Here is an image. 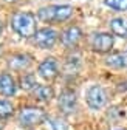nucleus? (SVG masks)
<instances>
[{
	"label": "nucleus",
	"mask_w": 127,
	"mask_h": 130,
	"mask_svg": "<svg viewBox=\"0 0 127 130\" xmlns=\"http://www.w3.org/2000/svg\"><path fill=\"white\" fill-rule=\"evenodd\" d=\"M11 25L22 37H31L36 34V19L31 12H17L12 17Z\"/></svg>",
	"instance_id": "1"
},
{
	"label": "nucleus",
	"mask_w": 127,
	"mask_h": 130,
	"mask_svg": "<svg viewBox=\"0 0 127 130\" xmlns=\"http://www.w3.org/2000/svg\"><path fill=\"white\" fill-rule=\"evenodd\" d=\"M37 14H39V19L43 22H64L71 17L73 8L68 5L46 6V8H40Z\"/></svg>",
	"instance_id": "2"
},
{
	"label": "nucleus",
	"mask_w": 127,
	"mask_h": 130,
	"mask_svg": "<svg viewBox=\"0 0 127 130\" xmlns=\"http://www.w3.org/2000/svg\"><path fill=\"white\" fill-rule=\"evenodd\" d=\"M45 113L42 108H37V107H25L20 115H19V121L22 125L25 127H33V125H37L40 122L45 121Z\"/></svg>",
	"instance_id": "3"
},
{
	"label": "nucleus",
	"mask_w": 127,
	"mask_h": 130,
	"mask_svg": "<svg viewBox=\"0 0 127 130\" xmlns=\"http://www.w3.org/2000/svg\"><path fill=\"white\" fill-rule=\"evenodd\" d=\"M107 102V96L105 91L98 87V85H93L87 90V104L93 108V110H99L105 105Z\"/></svg>",
	"instance_id": "4"
},
{
	"label": "nucleus",
	"mask_w": 127,
	"mask_h": 130,
	"mask_svg": "<svg viewBox=\"0 0 127 130\" xmlns=\"http://www.w3.org/2000/svg\"><path fill=\"white\" fill-rule=\"evenodd\" d=\"M57 40V32L51 28H43L36 31L34 34V43L40 48H51Z\"/></svg>",
	"instance_id": "5"
},
{
	"label": "nucleus",
	"mask_w": 127,
	"mask_h": 130,
	"mask_svg": "<svg viewBox=\"0 0 127 130\" xmlns=\"http://www.w3.org/2000/svg\"><path fill=\"white\" fill-rule=\"evenodd\" d=\"M76 102H77L76 93L71 91V90H64V91L60 93V96H59V101H57L59 108H60L64 113H71V111H74Z\"/></svg>",
	"instance_id": "6"
},
{
	"label": "nucleus",
	"mask_w": 127,
	"mask_h": 130,
	"mask_svg": "<svg viewBox=\"0 0 127 130\" xmlns=\"http://www.w3.org/2000/svg\"><path fill=\"white\" fill-rule=\"evenodd\" d=\"M113 46V37L107 32H99L93 37V50L98 53H107Z\"/></svg>",
	"instance_id": "7"
},
{
	"label": "nucleus",
	"mask_w": 127,
	"mask_h": 130,
	"mask_svg": "<svg viewBox=\"0 0 127 130\" xmlns=\"http://www.w3.org/2000/svg\"><path fill=\"white\" fill-rule=\"evenodd\" d=\"M39 74L46 79V80H51L56 77L57 74V62L56 59L53 57H48V59H45L40 65H39Z\"/></svg>",
	"instance_id": "8"
},
{
	"label": "nucleus",
	"mask_w": 127,
	"mask_h": 130,
	"mask_svg": "<svg viewBox=\"0 0 127 130\" xmlns=\"http://www.w3.org/2000/svg\"><path fill=\"white\" fill-rule=\"evenodd\" d=\"M79 39H81V29L77 26L68 28L67 31H64V34H62V43L65 46H74L79 42Z\"/></svg>",
	"instance_id": "9"
},
{
	"label": "nucleus",
	"mask_w": 127,
	"mask_h": 130,
	"mask_svg": "<svg viewBox=\"0 0 127 130\" xmlns=\"http://www.w3.org/2000/svg\"><path fill=\"white\" fill-rule=\"evenodd\" d=\"M0 93L5 96H14L15 94V84L9 74H0Z\"/></svg>",
	"instance_id": "10"
},
{
	"label": "nucleus",
	"mask_w": 127,
	"mask_h": 130,
	"mask_svg": "<svg viewBox=\"0 0 127 130\" xmlns=\"http://www.w3.org/2000/svg\"><path fill=\"white\" fill-rule=\"evenodd\" d=\"M107 65L113 68H125L127 67V53H115V54H110L105 59Z\"/></svg>",
	"instance_id": "11"
},
{
	"label": "nucleus",
	"mask_w": 127,
	"mask_h": 130,
	"mask_svg": "<svg viewBox=\"0 0 127 130\" xmlns=\"http://www.w3.org/2000/svg\"><path fill=\"white\" fill-rule=\"evenodd\" d=\"M31 63V57L28 54H15L9 59V67L14 70H23Z\"/></svg>",
	"instance_id": "12"
},
{
	"label": "nucleus",
	"mask_w": 127,
	"mask_h": 130,
	"mask_svg": "<svg viewBox=\"0 0 127 130\" xmlns=\"http://www.w3.org/2000/svg\"><path fill=\"white\" fill-rule=\"evenodd\" d=\"M110 28L119 37H127V19H113L110 22Z\"/></svg>",
	"instance_id": "13"
},
{
	"label": "nucleus",
	"mask_w": 127,
	"mask_h": 130,
	"mask_svg": "<svg viewBox=\"0 0 127 130\" xmlns=\"http://www.w3.org/2000/svg\"><path fill=\"white\" fill-rule=\"evenodd\" d=\"M34 96L39 101H50L53 98V88L46 87V85H36L34 87Z\"/></svg>",
	"instance_id": "14"
},
{
	"label": "nucleus",
	"mask_w": 127,
	"mask_h": 130,
	"mask_svg": "<svg viewBox=\"0 0 127 130\" xmlns=\"http://www.w3.org/2000/svg\"><path fill=\"white\" fill-rule=\"evenodd\" d=\"M45 128L46 130H68V124L64 122L62 119L56 118H45Z\"/></svg>",
	"instance_id": "15"
},
{
	"label": "nucleus",
	"mask_w": 127,
	"mask_h": 130,
	"mask_svg": "<svg viewBox=\"0 0 127 130\" xmlns=\"http://www.w3.org/2000/svg\"><path fill=\"white\" fill-rule=\"evenodd\" d=\"M79 68H81V59L79 57H68L67 62H65V71H71V73H76L79 71Z\"/></svg>",
	"instance_id": "16"
},
{
	"label": "nucleus",
	"mask_w": 127,
	"mask_h": 130,
	"mask_svg": "<svg viewBox=\"0 0 127 130\" xmlns=\"http://www.w3.org/2000/svg\"><path fill=\"white\" fill-rule=\"evenodd\" d=\"M104 3L116 11H127V0H104Z\"/></svg>",
	"instance_id": "17"
},
{
	"label": "nucleus",
	"mask_w": 127,
	"mask_h": 130,
	"mask_svg": "<svg viewBox=\"0 0 127 130\" xmlns=\"http://www.w3.org/2000/svg\"><path fill=\"white\" fill-rule=\"evenodd\" d=\"M12 111H14V108H12V105H11L9 102H6V101H0V119L11 116Z\"/></svg>",
	"instance_id": "18"
},
{
	"label": "nucleus",
	"mask_w": 127,
	"mask_h": 130,
	"mask_svg": "<svg viewBox=\"0 0 127 130\" xmlns=\"http://www.w3.org/2000/svg\"><path fill=\"white\" fill-rule=\"evenodd\" d=\"M36 87V80L33 74H26L22 77V88L23 90H33Z\"/></svg>",
	"instance_id": "19"
},
{
	"label": "nucleus",
	"mask_w": 127,
	"mask_h": 130,
	"mask_svg": "<svg viewBox=\"0 0 127 130\" xmlns=\"http://www.w3.org/2000/svg\"><path fill=\"white\" fill-rule=\"evenodd\" d=\"M2 31H3V25H2V22H0V34H2Z\"/></svg>",
	"instance_id": "20"
},
{
	"label": "nucleus",
	"mask_w": 127,
	"mask_h": 130,
	"mask_svg": "<svg viewBox=\"0 0 127 130\" xmlns=\"http://www.w3.org/2000/svg\"><path fill=\"white\" fill-rule=\"evenodd\" d=\"M5 2H8V3H12V2H15V0H5Z\"/></svg>",
	"instance_id": "21"
},
{
	"label": "nucleus",
	"mask_w": 127,
	"mask_h": 130,
	"mask_svg": "<svg viewBox=\"0 0 127 130\" xmlns=\"http://www.w3.org/2000/svg\"><path fill=\"white\" fill-rule=\"evenodd\" d=\"M0 128H2V125H0Z\"/></svg>",
	"instance_id": "22"
}]
</instances>
